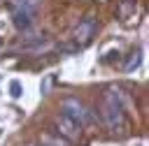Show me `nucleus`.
Here are the masks:
<instances>
[{
    "instance_id": "obj_1",
    "label": "nucleus",
    "mask_w": 149,
    "mask_h": 146,
    "mask_svg": "<svg viewBox=\"0 0 149 146\" xmlns=\"http://www.w3.org/2000/svg\"><path fill=\"white\" fill-rule=\"evenodd\" d=\"M100 111H102L105 125H107L112 132L123 130V125H126V111H123V102H121V97H119L116 90H107V93H105Z\"/></svg>"
},
{
    "instance_id": "obj_2",
    "label": "nucleus",
    "mask_w": 149,
    "mask_h": 146,
    "mask_svg": "<svg viewBox=\"0 0 149 146\" xmlns=\"http://www.w3.org/2000/svg\"><path fill=\"white\" fill-rule=\"evenodd\" d=\"M40 0H16L12 5V21L19 30H28L33 25V19L37 14Z\"/></svg>"
},
{
    "instance_id": "obj_3",
    "label": "nucleus",
    "mask_w": 149,
    "mask_h": 146,
    "mask_svg": "<svg viewBox=\"0 0 149 146\" xmlns=\"http://www.w3.org/2000/svg\"><path fill=\"white\" fill-rule=\"evenodd\" d=\"M61 114L63 116H68L74 125H79V127H84V125H88L91 121H93V116H91V111L84 107V102H79L77 97H65L63 102H61Z\"/></svg>"
},
{
    "instance_id": "obj_4",
    "label": "nucleus",
    "mask_w": 149,
    "mask_h": 146,
    "mask_svg": "<svg viewBox=\"0 0 149 146\" xmlns=\"http://www.w3.org/2000/svg\"><path fill=\"white\" fill-rule=\"evenodd\" d=\"M95 28H98L95 19H91V16L81 19V21H79V25H77V28H74V32H72L74 42H77L79 46H86V44L93 39V35H95Z\"/></svg>"
},
{
    "instance_id": "obj_5",
    "label": "nucleus",
    "mask_w": 149,
    "mask_h": 146,
    "mask_svg": "<svg viewBox=\"0 0 149 146\" xmlns=\"http://www.w3.org/2000/svg\"><path fill=\"white\" fill-rule=\"evenodd\" d=\"M56 125H58V132L63 134V137H68V139H77L79 137V132H81V127L79 125H74L68 116H58V121H56Z\"/></svg>"
},
{
    "instance_id": "obj_6",
    "label": "nucleus",
    "mask_w": 149,
    "mask_h": 146,
    "mask_svg": "<svg viewBox=\"0 0 149 146\" xmlns=\"http://www.w3.org/2000/svg\"><path fill=\"white\" fill-rule=\"evenodd\" d=\"M137 65H140V51H133V53L128 56V60H126L123 70H126V72H133V70H135Z\"/></svg>"
},
{
    "instance_id": "obj_7",
    "label": "nucleus",
    "mask_w": 149,
    "mask_h": 146,
    "mask_svg": "<svg viewBox=\"0 0 149 146\" xmlns=\"http://www.w3.org/2000/svg\"><path fill=\"white\" fill-rule=\"evenodd\" d=\"M54 81H56V76H54V74H47V76H44V81H42V95H49V93H51Z\"/></svg>"
},
{
    "instance_id": "obj_8",
    "label": "nucleus",
    "mask_w": 149,
    "mask_h": 146,
    "mask_svg": "<svg viewBox=\"0 0 149 146\" xmlns=\"http://www.w3.org/2000/svg\"><path fill=\"white\" fill-rule=\"evenodd\" d=\"M21 93H23V88H21V83L14 79V81L9 83V95H12V97H21Z\"/></svg>"
},
{
    "instance_id": "obj_9",
    "label": "nucleus",
    "mask_w": 149,
    "mask_h": 146,
    "mask_svg": "<svg viewBox=\"0 0 149 146\" xmlns=\"http://www.w3.org/2000/svg\"><path fill=\"white\" fill-rule=\"evenodd\" d=\"M133 7H135V0H123V2H121V19H126Z\"/></svg>"
},
{
    "instance_id": "obj_10",
    "label": "nucleus",
    "mask_w": 149,
    "mask_h": 146,
    "mask_svg": "<svg viewBox=\"0 0 149 146\" xmlns=\"http://www.w3.org/2000/svg\"><path fill=\"white\" fill-rule=\"evenodd\" d=\"M42 141H44L47 146H68V144H63V141H58V139H54V137H49V134H47Z\"/></svg>"
}]
</instances>
